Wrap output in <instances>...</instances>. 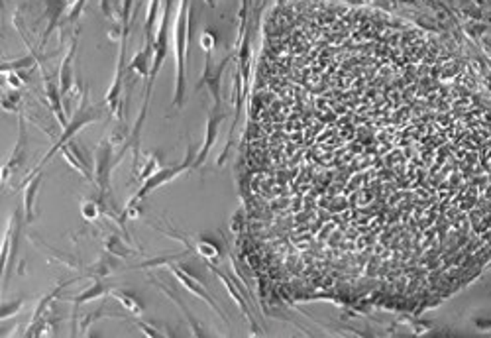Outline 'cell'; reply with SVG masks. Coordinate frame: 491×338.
Segmentation results:
<instances>
[{
  "instance_id": "2",
  "label": "cell",
  "mask_w": 491,
  "mask_h": 338,
  "mask_svg": "<svg viewBox=\"0 0 491 338\" xmlns=\"http://www.w3.org/2000/svg\"><path fill=\"white\" fill-rule=\"evenodd\" d=\"M220 120H222V117H220L218 112H214L213 118L209 120V130H206V140H204L203 149L199 152V158H197V161L192 163V168H199V166L203 163L204 159H206V154H209V149L213 148L214 140H216V134H218V124H220Z\"/></svg>"
},
{
  "instance_id": "5",
  "label": "cell",
  "mask_w": 491,
  "mask_h": 338,
  "mask_svg": "<svg viewBox=\"0 0 491 338\" xmlns=\"http://www.w3.org/2000/svg\"><path fill=\"white\" fill-rule=\"evenodd\" d=\"M197 252L201 254V256H204V258H216L218 256V248L214 246V244H211L209 240H199L197 242Z\"/></svg>"
},
{
  "instance_id": "1",
  "label": "cell",
  "mask_w": 491,
  "mask_h": 338,
  "mask_svg": "<svg viewBox=\"0 0 491 338\" xmlns=\"http://www.w3.org/2000/svg\"><path fill=\"white\" fill-rule=\"evenodd\" d=\"M187 28H189V0H181V10L175 24V57H177V91L175 105L181 106L185 98V55H187Z\"/></svg>"
},
{
  "instance_id": "3",
  "label": "cell",
  "mask_w": 491,
  "mask_h": 338,
  "mask_svg": "<svg viewBox=\"0 0 491 338\" xmlns=\"http://www.w3.org/2000/svg\"><path fill=\"white\" fill-rule=\"evenodd\" d=\"M171 272L175 274V277H177V279H179V281H181L183 286L187 287V289H191L192 293H195V295H197V297H201V299H204V301H209V303H211V305H213L214 309L218 311V307H216V303H214L213 299H211V297H209V295H206V293H204L203 287L199 286L197 281H192L191 275L183 274V272H179V270H173V267H171Z\"/></svg>"
},
{
  "instance_id": "4",
  "label": "cell",
  "mask_w": 491,
  "mask_h": 338,
  "mask_svg": "<svg viewBox=\"0 0 491 338\" xmlns=\"http://www.w3.org/2000/svg\"><path fill=\"white\" fill-rule=\"evenodd\" d=\"M114 297H118V301H122V303L126 305V309H130V313L142 315V305H139L134 297H130L126 291H114Z\"/></svg>"
}]
</instances>
